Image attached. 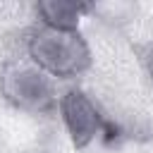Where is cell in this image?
I'll list each match as a JSON object with an SVG mask.
<instances>
[{
	"label": "cell",
	"instance_id": "1",
	"mask_svg": "<svg viewBox=\"0 0 153 153\" xmlns=\"http://www.w3.org/2000/svg\"><path fill=\"white\" fill-rule=\"evenodd\" d=\"M29 53L43 72L60 79L76 76L91 65L88 45L79 31H62L45 26L31 36Z\"/></svg>",
	"mask_w": 153,
	"mask_h": 153
},
{
	"label": "cell",
	"instance_id": "2",
	"mask_svg": "<svg viewBox=\"0 0 153 153\" xmlns=\"http://www.w3.org/2000/svg\"><path fill=\"white\" fill-rule=\"evenodd\" d=\"M60 110H62V120L69 129L72 143L76 148L88 146L103 129L108 134H112V127L105 122V117L98 112V108L88 100V96L79 88H72L62 96Z\"/></svg>",
	"mask_w": 153,
	"mask_h": 153
},
{
	"label": "cell",
	"instance_id": "3",
	"mask_svg": "<svg viewBox=\"0 0 153 153\" xmlns=\"http://www.w3.org/2000/svg\"><path fill=\"white\" fill-rule=\"evenodd\" d=\"M2 91L14 105L24 110H45L53 103L50 81L43 74L33 69H24V67H14L5 74Z\"/></svg>",
	"mask_w": 153,
	"mask_h": 153
},
{
	"label": "cell",
	"instance_id": "4",
	"mask_svg": "<svg viewBox=\"0 0 153 153\" xmlns=\"http://www.w3.org/2000/svg\"><path fill=\"white\" fill-rule=\"evenodd\" d=\"M88 5L84 2H65V0H48L38 2V14L43 17L45 26L62 29V31H76V22L81 12H86Z\"/></svg>",
	"mask_w": 153,
	"mask_h": 153
},
{
	"label": "cell",
	"instance_id": "5",
	"mask_svg": "<svg viewBox=\"0 0 153 153\" xmlns=\"http://www.w3.org/2000/svg\"><path fill=\"white\" fill-rule=\"evenodd\" d=\"M151 65H153V60H151Z\"/></svg>",
	"mask_w": 153,
	"mask_h": 153
}]
</instances>
